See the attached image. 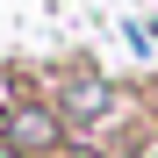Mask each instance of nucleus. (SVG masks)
Here are the masks:
<instances>
[{
    "label": "nucleus",
    "instance_id": "nucleus-3",
    "mask_svg": "<svg viewBox=\"0 0 158 158\" xmlns=\"http://www.w3.org/2000/svg\"><path fill=\"white\" fill-rule=\"evenodd\" d=\"M0 158H22V151H7V144H0Z\"/></svg>",
    "mask_w": 158,
    "mask_h": 158
},
{
    "label": "nucleus",
    "instance_id": "nucleus-2",
    "mask_svg": "<svg viewBox=\"0 0 158 158\" xmlns=\"http://www.w3.org/2000/svg\"><path fill=\"white\" fill-rule=\"evenodd\" d=\"M65 115L50 108V101H22V108L0 122V144L7 151H22V158H50V151H65Z\"/></svg>",
    "mask_w": 158,
    "mask_h": 158
},
{
    "label": "nucleus",
    "instance_id": "nucleus-1",
    "mask_svg": "<svg viewBox=\"0 0 158 158\" xmlns=\"http://www.w3.org/2000/svg\"><path fill=\"white\" fill-rule=\"evenodd\" d=\"M50 108L65 115V129H101V122H115L129 101H122V86H115L108 72H94V65H65Z\"/></svg>",
    "mask_w": 158,
    "mask_h": 158
}]
</instances>
